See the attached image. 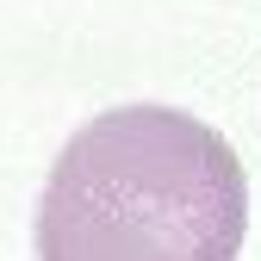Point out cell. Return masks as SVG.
Returning a JSON list of instances; mask_svg holds the SVG:
<instances>
[{
	"instance_id": "cell-1",
	"label": "cell",
	"mask_w": 261,
	"mask_h": 261,
	"mask_svg": "<svg viewBox=\"0 0 261 261\" xmlns=\"http://www.w3.org/2000/svg\"><path fill=\"white\" fill-rule=\"evenodd\" d=\"M38 261H237L249 174L224 130L174 106H112L62 143Z\"/></svg>"
}]
</instances>
